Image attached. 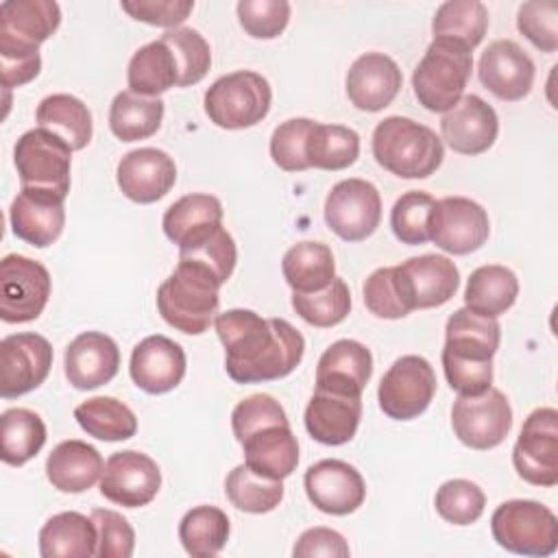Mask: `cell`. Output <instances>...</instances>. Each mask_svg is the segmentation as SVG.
Returning a JSON list of instances; mask_svg holds the SVG:
<instances>
[{"label":"cell","instance_id":"obj_1","mask_svg":"<svg viewBox=\"0 0 558 558\" xmlns=\"http://www.w3.org/2000/svg\"><path fill=\"white\" fill-rule=\"evenodd\" d=\"M225 347V368L235 384H262L290 375L303 360L305 340L283 318L253 310H227L214 318Z\"/></svg>","mask_w":558,"mask_h":558},{"label":"cell","instance_id":"obj_2","mask_svg":"<svg viewBox=\"0 0 558 558\" xmlns=\"http://www.w3.org/2000/svg\"><path fill=\"white\" fill-rule=\"evenodd\" d=\"M501 327L497 318L469 307L456 310L445 325L442 371L451 390L475 397L493 384V355L499 349Z\"/></svg>","mask_w":558,"mask_h":558},{"label":"cell","instance_id":"obj_3","mask_svg":"<svg viewBox=\"0 0 558 558\" xmlns=\"http://www.w3.org/2000/svg\"><path fill=\"white\" fill-rule=\"evenodd\" d=\"M371 146L375 161L401 179H425L445 157L442 140L429 126L403 116L384 118L373 131Z\"/></svg>","mask_w":558,"mask_h":558},{"label":"cell","instance_id":"obj_4","mask_svg":"<svg viewBox=\"0 0 558 558\" xmlns=\"http://www.w3.org/2000/svg\"><path fill=\"white\" fill-rule=\"evenodd\" d=\"M220 283L205 270L179 262L157 290V310L177 331L198 336L209 329L220 305Z\"/></svg>","mask_w":558,"mask_h":558},{"label":"cell","instance_id":"obj_5","mask_svg":"<svg viewBox=\"0 0 558 558\" xmlns=\"http://www.w3.org/2000/svg\"><path fill=\"white\" fill-rule=\"evenodd\" d=\"M471 70V50L447 39H432L412 74L416 100L427 111L447 113L462 98Z\"/></svg>","mask_w":558,"mask_h":558},{"label":"cell","instance_id":"obj_6","mask_svg":"<svg viewBox=\"0 0 558 558\" xmlns=\"http://www.w3.org/2000/svg\"><path fill=\"white\" fill-rule=\"evenodd\" d=\"M490 532L499 547L519 556H551L558 547L556 514L534 499H510L495 508Z\"/></svg>","mask_w":558,"mask_h":558},{"label":"cell","instance_id":"obj_7","mask_svg":"<svg viewBox=\"0 0 558 558\" xmlns=\"http://www.w3.org/2000/svg\"><path fill=\"white\" fill-rule=\"evenodd\" d=\"M272 92L268 81L253 70H238L220 76L205 92L207 118L220 129H248L270 111Z\"/></svg>","mask_w":558,"mask_h":558},{"label":"cell","instance_id":"obj_8","mask_svg":"<svg viewBox=\"0 0 558 558\" xmlns=\"http://www.w3.org/2000/svg\"><path fill=\"white\" fill-rule=\"evenodd\" d=\"M72 148L46 129H31L15 142L13 161L20 177V187H35L68 196Z\"/></svg>","mask_w":558,"mask_h":558},{"label":"cell","instance_id":"obj_9","mask_svg":"<svg viewBox=\"0 0 558 558\" xmlns=\"http://www.w3.org/2000/svg\"><path fill=\"white\" fill-rule=\"evenodd\" d=\"M52 281L44 264L11 253L0 262V318L4 323H31L39 318Z\"/></svg>","mask_w":558,"mask_h":558},{"label":"cell","instance_id":"obj_10","mask_svg":"<svg viewBox=\"0 0 558 558\" xmlns=\"http://www.w3.org/2000/svg\"><path fill=\"white\" fill-rule=\"evenodd\" d=\"M436 395V375L432 364L421 355H401L384 373L377 401L386 416L412 421L423 414Z\"/></svg>","mask_w":558,"mask_h":558},{"label":"cell","instance_id":"obj_11","mask_svg":"<svg viewBox=\"0 0 558 558\" xmlns=\"http://www.w3.org/2000/svg\"><path fill=\"white\" fill-rule=\"evenodd\" d=\"M512 464L527 484L545 488L558 484V412L554 408H536L523 421Z\"/></svg>","mask_w":558,"mask_h":558},{"label":"cell","instance_id":"obj_12","mask_svg":"<svg viewBox=\"0 0 558 558\" xmlns=\"http://www.w3.org/2000/svg\"><path fill=\"white\" fill-rule=\"evenodd\" d=\"M451 427L462 445L477 451L493 449L512 427L510 401L493 386L475 397L460 395L451 408Z\"/></svg>","mask_w":558,"mask_h":558},{"label":"cell","instance_id":"obj_13","mask_svg":"<svg viewBox=\"0 0 558 558\" xmlns=\"http://www.w3.org/2000/svg\"><path fill=\"white\" fill-rule=\"evenodd\" d=\"M381 220V196L371 181H338L325 198V222L344 242H362Z\"/></svg>","mask_w":558,"mask_h":558},{"label":"cell","instance_id":"obj_14","mask_svg":"<svg viewBox=\"0 0 558 558\" xmlns=\"http://www.w3.org/2000/svg\"><path fill=\"white\" fill-rule=\"evenodd\" d=\"M61 24L54 0H7L0 4V57L37 54Z\"/></svg>","mask_w":558,"mask_h":558},{"label":"cell","instance_id":"obj_15","mask_svg":"<svg viewBox=\"0 0 558 558\" xmlns=\"http://www.w3.org/2000/svg\"><path fill=\"white\" fill-rule=\"evenodd\" d=\"M490 233L486 209L466 196H445L434 203L429 214V240L451 253L466 255L477 251Z\"/></svg>","mask_w":558,"mask_h":558},{"label":"cell","instance_id":"obj_16","mask_svg":"<svg viewBox=\"0 0 558 558\" xmlns=\"http://www.w3.org/2000/svg\"><path fill=\"white\" fill-rule=\"evenodd\" d=\"M52 366L50 342L33 331L11 333L0 342V397L15 399L41 386Z\"/></svg>","mask_w":558,"mask_h":558},{"label":"cell","instance_id":"obj_17","mask_svg":"<svg viewBox=\"0 0 558 558\" xmlns=\"http://www.w3.org/2000/svg\"><path fill=\"white\" fill-rule=\"evenodd\" d=\"M392 272L410 312L445 305L460 286L456 264L436 253L410 257L408 262L392 266Z\"/></svg>","mask_w":558,"mask_h":558},{"label":"cell","instance_id":"obj_18","mask_svg":"<svg viewBox=\"0 0 558 558\" xmlns=\"http://www.w3.org/2000/svg\"><path fill=\"white\" fill-rule=\"evenodd\" d=\"M161 486V471L157 462L135 449L111 453L100 475V493L105 499L124 506H148Z\"/></svg>","mask_w":558,"mask_h":558},{"label":"cell","instance_id":"obj_19","mask_svg":"<svg viewBox=\"0 0 558 558\" xmlns=\"http://www.w3.org/2000/svg\"><path fill=\"white\" fill-rule=\"evenodd\" d=\"M307 499L316 510L333 517L355 512L366 497V484L355 466L327 458L312 464L303 477Z\"/></svg>","mask_w":558,"mask_h":558},{"label":"cell","instance_id":"obj_20","mask_svg":"<svg viewBox=\"0 0 558 558\" xmlns=\"http://www.w3.org/2000/svg\"><path fill=\"white\" fill-rule=\"evenodd\" d=\"M482 85L499 100H521L530 94L534 83V61L512 39H497L488 44L477 63Z\"/></svg>","mask_w":558,"mask_h":558},{"label":"cell","instance_id":"obj_21","mask_svg":"<svg viewBox=\"0 0 558 558\" xmlns=\"http://www.w3.org/2000/svg\"><path fill=\"white\" fill-rule=\"evenodd\" d=\"M63 203L65 198L54 192L20 187L9 209L13 235L37 248L50 246L65 225Z\"/></svg>","mask_w":558,"mask_h":558},{"label":"cell","instance_id":"obj_22","mask_svg":"<svg viewBox=\"0 0 558 558\" xmlns=\"http://www.w3.org/2000/svg\"><path fill=\"white\" fill-rule=\"evenodd\" d=\"M116 179L129 201L148 205L172 190L177 181V166L174 159L159 148H135L120 159Z\"/></svg>","mask_w":558,"mask_h":558},{"label":"cell","instance_id":"obj_23","mask_svg":"<svg viewBox=\"0 0 558 558\" xmlns=\"http://www.w3.org/2000/svg\"><path fill=\"white\" fill-rule=\"evenodd\" d=\"M499 133L495 109L475 94L462 96L440 120V135L460 155L486 153Z\"/></svg>","mask_w":558,"mask_h":558},{"label":"cell","instance_id":"obj_24","mask_svg":"<svg viewBox=\"0 0 558 558\" xmlns=\"http://www.w3.org/2000/svg\"><path fill=\"white\" fill-rule=\"evenodd\" d=\"M129 373L135 386L148 395L170 392L185 375V351L168 336H148L135 344Z\"/></svg>","mask_w":558,"mask_h":558},{"label":"cell","instance_id":"obj_25","mask_svg":"<svg viewBox=\"0 0 558 558\" xmlns=\"http://www.w3.org/2000/svg\"><path fill=\"white\" fill-rule=\"evenodd\" d=\"M403 83L399 65L384 52L360 54L347 72V96L360 111H381L399 94Z\"/></svg>","mask_w":558,"mask_h":558},{"label":"cell","instance_id":"obj_26","mask_svg":"<svg viewBox=\"0 0 558 558\" xmlns=\"http://www.w3.org/2000/svg\"><path fill=\"white\" fill-rule=\"evenodd\" d=\"M63 368L76 390H94L118 375L120 349L102 331H83L68 344Z\"/></svg>","mask_w":558,"mask_h":558},{"label":"cell","instance_id":"obj_27","mask_svg":"<svg viewBox=\"0 0 558 558\" xmlns=\"http://www.w3.org/2000/svg\"><path fill=\"white\" fill-rule=\"evenodd\" d=\"M371 375V351L357 340H336L316 364V388L362 397Z\"/></svg>","mask_w":558,"mask_h":558},{"label":"cell","instance_id":"obj_28","mask_svg":"<svg viewBox=\"0 0 558 558\" xmlns=\"http://www.w3.org/2000/svg\"><path fill=\"white\" fill-rule=\"evenodd\" d=\"M362 418V397H349L316 388L305 408V429L323 445L349 442Z\"/></svg>","mask_w":558,"mask_h":558},{"label":"cell","instance_id":"obj_29","mask_svg":"<svg viewBox=\"0 0 558 558\" xmlns=\"http://www.w3.org/2000/svg\"><path fill=\"white\" fill-rule=\"evenodd\" d=\"M161 227L179 251L190 248L222 227V205L211 194H185L166 209Z\"/></svg>","mask_w":558,"mask_h":558},{"label":"cell","instance_id":"obj_30","mask_svg":"<svg viewBox=\"0 0 558 558\" xmlns=\"http://www.w3.org/2000/svg\"><path fill=\"white\" fill-rule=\"evenodd\" d=\"M244 464L268 480H286L299 464V442L288 425H268L242 442Z\"/></svg>","mask_w":558,"mask_h":558},{"label":"cell","instance_id":"obj_31","mask_svg":"<svg viewBox=\"0 0 558 558\" xmlns=\"http://www.w3.org/2000/svg\"><path fill=\"white\" fill-rule=\"evenodd\" d=\"M102 469L100 451L78 438L59 442L46 460L48 482L61 493L89 490L100 480Z\"/></svg>","mask_w":558,"mask_h":558},{"label":"cell","instance_id":"obj_32","mask_svg":"<svg viewBox=\"0 0 558 558\" xmlns=\"http://www.w3.org/2000/svg\"><path fill=\"white\" fill-rule=\"evenodd\" d=\"M98 532L81 512L68 510L52 514L39 530L41 558H89L96 556Z\"/></svg>","mask_w":558,"mask_h":558},{"label":"cell","instance_id":"obj_33","mask_svg":"<svg viewBox=\"0 0 558 558\" xmlns=\"http://www.w3.org/2000/svg\"><path fill=\"white\" fill-rule=\"evenodd\" d=\"M281 272L292 292H318L336 279L333 253L325 242H299L286 251L281 259Z\"/></svg>","mask_w":558,"mask_h":558},{"label":"cell","instance_id":"obj_34","mask_svg":"<svg viewBox=\"0 0 558 558\" xmlns=\"http://www.w3.org/2000/svg\"><path fill=\"white\" fill-rule=\"evenodd\" d=\"M519 294L517 275L499 264H486L471 272L464 288V307L497 318L506 314Z\"/></svg>","mask_w":558,"mask_h":558},{"label":"cell","instance_id":"obj_35","mask_svg":"<svg viewBox=\"0 0 558 558\" xmlns=\"http://www.w3.org/2000/svg\"><path fill=\"white\" fill-rule=\"evenodd\" d=\"M37 126L61 137L72 150H83L92 140V113L72 94H50L37 105Z\"/></svg>","mask_w":558,"mask_h":558},{"label":"cell","instance_id":"obj_36","mask_svg":"<svg viewBox=\"0 0 558 558\" xmlns=\"http://www.w3.org/2000/svg\"><path fill=\"white\" fill-rule=\"evenodd\" d=\"M126 81L131 92L148 98H159V94L177 87L179 70L172 50L161 39L142 46L129 61Z\"/></svg>","mask_w":558,"mask_h":558},{"label":"cell","instance_id":"obj_37","mask_svg":"<svg viewBox=\"0 0 558 558\" xmlns=\"http://www.w3.org/2000/svg\"><path fill=\"white\" fill-rule=\"evenodd\" d=\"M163 100L140 96L131 89L116 94L109 107V129L120 142H137L155 135L161 126Z\"/></svg>","mask_w":558,"mask_h":558},{"label":"cell","instance_id":"obj_38","mask_svg":"<svg viewBox=\"0 0 558 558\" xmlns=\"http://www.w3.org/2000/svg\"><path fill=\"white\" fill-rule=\"evenodd\" d=\"M488 9L480 0L442 2L432 20L434 39H447L473 50L486 35Z\"/></svg>","mask_w":558,"mask_h":558},{"label":"cell","instance_id":"obj_39","mask_svg":"<svg viewBox=\"0 0 558 558\" xmlns=\"http://www.w3.org/2000/svg\"><path fill=\"white\" fill-rule=\"evenodd\" d=\"M0 440L2 462L22 466L46 445V425L37 412L28 408H11L0 416Z\"/></svg>","mask_w":558,"mask_h":558},{"label":"cell","instance_id":"obj_40","mask_svg":"<svg viewBox=\"0 0 558 558\" xmlns=\"http://www.w3.org/2000/svg\"><path fill=\"white\" fill-rule=\"evenodd\" d=\"M74 418L83 432L107 442L126 440L137 432L133 410L116 397H92L78 403L74 408Z\"/></svg>","mask_w":558,"mask_h":558},{"label":"cell","instance_id":"obj_41","mask_svg":"<svg viewBox=\"0 0 558 558\" xmlns=\"http://www.w3.org/2000/svg\"><path fill=\"white\" fill-rule=\"evenodd\" d=\"M229 517L216 506H196L187 510L179 523V541L194 558L220 554L229 541Z\"/></svg>","mask_w":558,"mask_h":558},{"label":"cell","instance_id":"obj_42","mask_svg":"<svg viewBox=\"0 0 558 558\" xmlns=\"http://www.w3.org/2000/svg\"><path fill=\"white\" fill-rule=\"evenodd\" d=\"M357 155H360V135L353 129L342 124L314 122V129L307 140L310 168L344 170L355 163Z\"/></svg>","mask_w":558,"mask_h":558},{"label":"cell","instance_id":"obj_43","mask_svg":"<svg viewBox=\"0 0 558 558\" xmlns=\"http://www.w3.org/2000/svg\"><path fill=\"white\" fill-rule=\"evenodd\" d=\"M229 501L248 514L275 510L283 499V480H268L253 473L246 464H238L225 480Z\"/></svg>","mask_w":558,"mask_h":558},{"label":"cell","instance_id":"obj_44","mask_svg":"<svg viewBox=\"0 0 558 558\" xmlns=\"http://www.w3.org/2000/svg\"><path fill=\"white\" fill-rule=\"evenodd\" d=\"M174 54L177 70H179V85L177 87H187L196 85L198 81L205 78L211 65V50L205 37L187 26L170 28L159 37Z\"/></svg>","mask_w":558,"mask_h":558},{"label":"cell","instance_id":"obj_45","mask_svg":"<svg viewBox=\"0 0 558 558\" xmlns=\"http://www.w3.org/2000/svg\"><path fill=\"white\" fill-rule=\"evenodd\" d=\"M294 312L314 327H333L342 323L351 310V292L344 279L336 277L327 288L312 294H292Z\"/></svg>","mask_w":558,"mask_h":558},{"label":"cell","instance_id":"obj_46","mask_svg":"<svg viewBox=\"0 0 558 558\" xmlns=\"http://www.w3.org/2000/svg\"><path fill=\"white\" fill-rule=\"evenodd\" d=\"M179 262H185V264H192V266L205 270L222 286V283H227V279L231 277V272L235 268L238 248H235L231 233L220 227L205 240L196 242L194 246L181 248Z\"/></svg>","mask_w":558,"mask_h":558},{"label":"cell","instance_id":"obj_47","mask_svg":"<svg viewBox=\"0 0 558 558\" xmlns=\"http://www.w3.org/2000/svg\"><path fill=\"white\" fill-rule=\"evenodd\" d=\"M434 198L427 192L410 190L401 194L390 209V227L401 244L418 246L429 240V214Z\"/></svg>","mask_w":558,"mask_h":558},{"label":"cell","instance_id":"obj_48","mask_svg":"<svg viewBox=\"0 0 558 558\" xmlns=\"http://www.w3.org/2000/svg\"><path fill=\"white\" fill-rule=\"evenodd\" d=\"M436 512L453 525L475 523L486 506L482 488L471 480H447L436 490Z\"/></svg>","mask_w":558,"mask_h":558},{"label":"cell","instance_id":"obj_49","mask_svg":"<svg viewBox=\"0 0 558 558\" xmlns=\"http://www.w3.org/2000/svg\"><path fill=\"white\" fill-rule=\"evenodd\" d=\"M314 129L310 118H290L270 135V157L286 172H303L310 168L307 140Z\"/></svg>","mask_w":558,"mask_h":558},{"label":"cell","instance_id":"obj_50","mask_svg":"<svg viewBox=\"0 0 558 558\" xmlns=\"http://www.w3.org/2000/svg\"><path fill=\"white\" fill-rule=\"evenodd\" d=\"M235 11L244 33L255 39L279 37L290 20V2L286 0H240Z\"/></svg>","mask_w":558,"mask_h":558},{"label":"cell","instance_id":"obj_51","mask_svg":"<svg viewBox=\"0 0 558 558\" xmlns=\"http://www.w3.org/2000/svg\"><path fill=\"white\" fill-rule=\"evenodd\" d=\"M283 405L272 395H251L242 399L231 412V427L238 442L268 425H288Z\"/></svg>","mask_w":558,"mask_h":558},{"label":"cell","instance_id":"obj_52","mask_svg":"<svg viewBox=\"0 0 558 558\" xmlns=\"http://www.w3.org/2000/svg\"><path fill=\"white\" fill-rule=\"evenodd\" d=\"M517 28L543 52L558 50V4L523 2L517 13Z\"/></svg>","mask_w":558,"mask_h":558},{"label":"cell","instance_id":"obj_53","mask_svg":"<svg viewBox=\"0 0 558 558\" xmlns=\"http://www.w3.org/2000/svg\"><path fill=\"white\" fill-rule=\"evenodd\" d=\"M364 305L368 307L371 314H375L377 318H388V320H397L410 314L408 305L403 303L401 290L397 286L392 266L386 268H377L373 270L366 281H364Z\"/></svg>","mask_w":558,"mask_h":558},{"label":"cell","instance_id":"obj_54","mask_svg":"<svg viewBox=\"0 0 558 558\" xmlns=\"http://www.w3.org/2000/svg\"><path fill=\"white\" fill-rule=\"evenodd\" d=\"M92 521L98 532L96 556L98 558H129L135 547V532L131 523L116 510L96 508L92 510Z\"/></svg>","mask_w":558,"mask_h":558},{"label":"cell","instance_id":"obj_55","mask_svg":"<svg viewBox=\"0 0 558 558\" xmlns=\"http://www.w3.org/2000/svg\"><path fill=\"white\" fill-rule=\"evenodd\" d=\"M120 7L137 22L163 26L170 31L179 28V24L187 20L194 9V0H126L120 2Z\"/></svg>","mask_w":558,"mask_h":558},{"label":"cell","instance_id":"obj_56","mask_svg":"<svg viewBox=\"0 0 558 558\" xmlns=\"http://www.w3.org/2000/svg\"><path fill=\"white\" fill-rule=\"evenodd\" d=\"M294 556H329V558H347L349 545L344 536L331 527H310L305 530L292 549Z\"/></svg>","mask_w":558,"mask_h":558},{"label":"cell","instance_id":"obj_57","mask_svg":"<svg viewBox=\"0 0 558 558\" xmlns=\"http://www.w3.org/2000/svg\"><path fill=\"white\" fill-rule=\"evenodd\" d=\"M41 70V57L39 54H26V57H0V81L4 89L20 87L31 83Z\"/></svg>","mask_w":558,"mask_h":558}]
</instances>
